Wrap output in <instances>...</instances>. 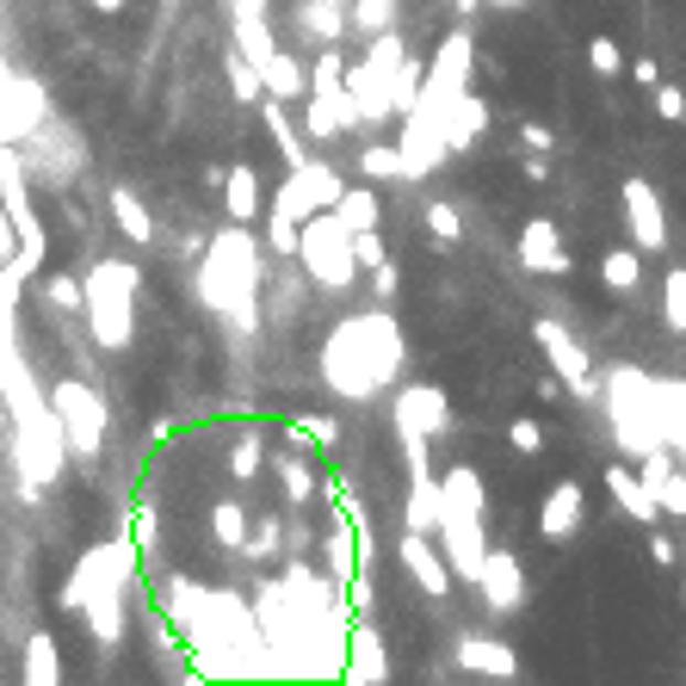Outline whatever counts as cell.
<instances>
[{"instance_id":"cell-1","label":"cell","mask_w":686,"mask_h":686,"mask_svg":"<svg viewBox=\"0 0 686 686\" xmlns=\"http://www.w3.org/2000/svg\"><path fill=\"white\" fill-rule=\"evenodd\" d=\"M254 285H260V242L248 235V223H229L211 242V260L199 266V297L229 322L254 328Z\"/></svg>"},{"instance_id":"cell-2","label":"cell","mask_w":686,"mask_h":686,"mask_svg":"<svg viewBox=\"0 0 686 686\" xmlns=\"http://www.w3.org/2000/svg\"><path fill=\"white\" fill-rule=\"evenodd\" d=\"M137 285L142 272L130 260H99L87 279H81V310H87V322H94V341L106 346V353H125L130 334H137Z\"/></svg>"},{"instance_id":"cell-3","label":"cell","mask_w":686,"mask_h":686,"mask_svg":"<svg viewBox=\"0 0 686 686\" xmlns=\"http://www.w3.org/2000/svg\"><path fill=\"white\" fill-rule=\"evenodd\" d=\"M297 260L310 266L315 285H328V291H346V285H353V272H360L353 229H346L334 211H315V217L303 223V248H297Z\"/></svg>"},{"instance_id":"cell-4","label":"cell","mask_w":686,"mask_h":686,"mask_svg":"<svg viewBox=\"0 0 686 686\" xmlns=\"http://www.w3.org/2000/svg\"><path fill=\"white\" fill-rule=\"evenodd\" d=\"M0 211L13 217V235H19L13 266L19 272H37V260H44V223L32 217V186H25V161H19L13 142H0Z\"/></svg>"},{"instance_id":"cell-5","label":"cell","mask_w":686,"mask_h":686,"mask_svg":"<svg viewBox=\"0 0 686 686\" xmlns=\"http://www.w3.org/2000/svg\"><path fill=\"white\" fill-rule=\"evenodd\" d=\"M50 408H56V421H63V439L75 458H94L99 446H106V403H99L87 384H75V377H63L56 390H50Z\"/></svg>"},{"instance_id":"cell-6","label":"cell","mask_w":686,"mask_h":686,"mask_svg":"<svg viewBox=\"0 0 686 686\" xmlns=\"http://www.w3.org/2000/svg\"><path fill=\"white\" fill-rule=\"evenodd\" d=\"M341 192H346L341 173L310 156V161H297V168H291V180L279 186V199H272V204H279V211H291L297 223H310L315 211H334V204H341Z\"/></svg>"},{"instance_id":"cell-7","label":"cell","mask_w":686,"mask_h":686,"mask_svg":"<svg viewBox=\"0 0 686 686\" xmlns=\"http://www.w3.org/2000/svg\"><path fill=\"white\" fill-rule=\"evenodd\" d=\"M353 125H365L353 87H346V81H341V87H315L310 111H303V130H310L315 142H328V137H341V130H353Z\"/></svg>"},{"instance_id":"cell-8","label":"cell","mask_w":686,"mask_h":686,"mask_svg":"<svg viewBox=\"0 0 686 686\" xmlns=\"http://www.w3.org/2000/svg\"><path fill=\"white\" fill-rule=\"evenodd\" d=\"M390 415H396V427H403V433L433 439L439 427H446V396H439V390H427V384H421V390H403V396H396V408H390Z\"/></svg>"},{"instance_id":"cell-9","label":"cell","mask_w":686,"mask_h":686,"mask_svg":"<svg viewBox=\"0 0 686 686\" xmlns=\"http://www.w3.org/2000/svg\"><path fill=\"white\" fill-rule=\"evenodd\" d=\"M260 81L272 99H310V63H297L291 50H272L260 63Z\"/></svg>"},{"instance_id":"cell-10","label":"cell","mask_w":686,"mask_h":686,"mask_svg":"<svg viewBox=\"0 0 686 686\" xmlns=\"http://www.w3.org/2000/svg\"><path fill=\"white\" fill-rule=\"evenodd\" d=\"M260 204H266V192H260V173H254V168H229V173H223V217L254 223V217H260Z\"/></svg>"},{"instance_id":"cell-11","label":"cell","mask_w":686,"mask_h":686,"mask_svg":"<svg viewBox=\"0 0 686 686\" xmlns=\"http://www.w3.org/2000/svg\"><path fill=\"white\" fill-rule=\"evenodd\" d=\"M403 562H408V576L421 581V588L433 593V600H439V593H446V588H452V569H446V557H439V550L427 545L421 532H415V538H408V545H403Z\"/></svg>"},{"instance_id":"cell-12","label":"cell","mask_w":686,"mask_h":686,"mask_svg":"<svg viewBox=\"0 0 686 686\" xmlns=\"http://www.w3.org/2000/svg\"><path fill=\"white\" fill-rule=\"evenodd\" d=\"M111 223H118L125 242H142V248L156 242V217H149V204H142L130 186H111Z\"/></svg>"},{"instance_id":"cell-13","label":"cell","mask_w":686,"mask_h":686,"mask_svg":"<svg viewBox=\"0 0 686 686\" xmlns=\"http://www.w3.org/2000/svg\"><path fill=\"white\" fill-rule=\"evenodd\" d=\"M346 19H353V0H303V32L315 44H341Z\"/></svg>"},{"instance_id":"cell-14","label":"cell","mask_w":686,"mask_h":686,"mask_svg":"<svg viewBox=\"0 0 686 686\" xmlns=\"http://www.w3.org/2000/svg\"><path fill=\"white\" fill-rule=\"evenodd\" d=\"M272 476H279V489H285V501H291V507H310V495H315V476H310V458L297 452H279L272 458Z\"/></svg>"},{"instance_id":"cell-15","label":"cell","mask_w":686,"mask_h":686,"mask_svg":"<svg viewBox=\"0 0 686 686\" xmlns=\"http://www.w3.org/2000/svg\"><path fill=\"white\" fill-rule=\"evenodd\" d=\"M476 581H483L489 607H519V569H514V557H489L483 569H476Z\"/></svg>"},{"instance_id":"cell-16","label":"cell","mask_w":686,"mask_h":686,"mask_svg":"<svg viewBox=\"0 0 686 686\" xmlns=\"http://www.w3.org/2000/svg\"><path fill=\"white\" fill-rule=\"evenodd\" d=\"M25 680L32 686L63 680V662H56V637H50V631H32V637H25Z\"/></svg>"},{"instance_id":"cell-17","label":"cell","mask_w":686,"mask_h":686,"mask_svg":"<svg viewBox=\"0 0 686 686\" xmlns=\"http://www.w3.org/2000/svg\"><path fill=\"white\" fill-rule=\"evenodd\" d=\"M235 50L242 56H254V63H266L272 56V25H266V13H235Z\"/></svg>"},{"instance_id":"cell-18","label":"cell","mask_w":686,"mask_h":686,"mask_svg":"<svg viewBox=\"0 0 686 686\" xmlns=\"http://www.w3.org/2000/svg\"><path fill=\"white\" fill-rule=\"evenodd\" d=\"M223 68H229V94L242 99V106H254V99H266V81H260V63H254V56H242V50H229V56H223Z\"/></svg>"},{"instance_id":"cell-19","label":"cell","mask_w":686,"mask_h":686,"mask_svg":"<svg viewBox=\"0 0 686 686\" xmlns=\"http://www.w3.org/2000/svg\"><path fill=\"white\" fill-rule=\"evenodd\" d=\"M211 538H217L223 550H248V514H242L235 501H217V507H211Z\"/></svg>"},{"instance_id":"cell-20","label":"cell","mask_w":686,"mask_h":686,"mask_svg":"<svg viewBox=\"0 0 686 686\" xmlns=\"http://www.w3.org/2000/svg\"><path fill=\"white\" fill-rule=\"evenodd\" d=\"M526 266H538V272H562V266H569L550 223H532V229H526Z\"/></svg>"},{"instance_id":"cell-21","label":"cell","mask_w":686,"mask_h":686,"mask_svg":"<svg viewBox=\"0 0 686 686\" xmlns=\"http://www.w3.org/2000/svg\"><path fill=\"white\" fill-rule=\"evenodd\" d=\"M360 173H365V180H372V186H377V180H396V173H403V180H408L403 142H396V149H390V142H372V149H365V156H360Z\"/></svg>"},{"instance_id":"cell-22","label":"cell","mask_w":686,"mask_h":686,"mask_svg":"<svg viewBox=\"0 0 686 686\" xmlns=\"http://www.w3.org/2000/svg\"><path fill=\"white\" fill-rule=\"evenodd\" d=\"M334 217H341L353 235H360V229H377V192H372V186H360V192H341V204H334Z\"/></svg>"},{"instance_id":"cell-23","label":"cell","mask_w":686,"mask_h":686,"mask_svg":"<svg viewBox=\"0 0 686 686\" xmlns=\"http://www.w3.org/2000/svg\"><path fill=\"white\" fill-rule=\"evenodd\" d=\"M266 248L279 254V260H291V254L303 248V223H297L291 211H279V204H272V217H266Z\"/></svg>"},{"instance_id":"cell-24","label":"cell","mask_w":686,"mask_h":686,"mask_svg":"<svg viewBox=\"0 0 686 686\" xmlns=\"http://www.w3.org/2000/svg\"><path fill=\"white\" fill-rule=\"evenodd\" d=\"M464 668H476V674H514V655L501 650V643H483V637H470L464 650Z\"/></svg>"},{"instance_id":"cell-25","label":"cell","mask_w":686,"mask_h":686,"mask_svg":"<svg viewBox=\"0 0 686 686\" xmlns=\"http://www.w3.org/2000/svg\"><path fill=\"white\" fill-rule=\"evenodd\" d=\"M37 291H44V303H50L56 315H75V310H81V279H68V272H56V279H44Z\"/></svg>"},{"instance_id":"cell-26","label":"cell","mask_w":686,"mask_h":686,"mask_svg":"<svg viewBox=\"0 0 686 686\" xmlns=\"http://www.w3.org/2000/svg\"><path fill=\"white\" fill-rule=\"evenodd\" d=\"M341 81H346V56L334 44H322V56L310 63V94L315 87H341Z\"/></svg>"},{"instance_id":"cell-27","label":"cell","mask_w":686,"mask_h":686,"mask_svg":"<svg viewBox=\"0 0 686 686\" xmlns=\"http://www.w3.org/2000/svg\"><path fill=\"white\" fill-rule=\"evenodd\" d=\"M377 637L372 631H360V637H353V668H346V680H377Z\"/></svg>"},{"instance_id":"cell-28","label":"cell","mask_w":686,"mask_h":686,"mask_svg":"<svg viewBox=\"0 0 686 686\" xmlns=\"http://www.w3.org/2000/svg\"><path fill=\"white\" fill-rule=\"evenodd\" d=\"M260 458H266L260 433H248L242 446H235V458H229V476H235V483H248V476H260Z\"/></svg>"},{"instance_id":"cell-29","label":"cell","mask_w":686,"mask_h":686,"mask_svg":"<svg viewBox=\"0 0 686 686\" xmlns=\"http://www.w3.org/2000/svg\"><path fill=\"white\" fill-rule=\"evenodd\" d=\"M390 13H396V0H353V25H365V32H390Z\"/></svg>"},{"instance_id":"cell-30","label":"cell","mask_w":686,"mask_h":686,"mask_svg":"<svg viewBox=\"0 0 686 686\" xmlns=\"http://www.w3.org/2000/svg\"><path fill=\"white\" fill-rule=\"evenodd\" d=\"M291 446H334V421H322V415L291 421Z\"/></svg>"},{"instance_id":"cell-31","label":"cell","mask_w":686,"mask_h":686,"mask_svg":"<svg viewBox=\"0 0 686 686\" xmlns=\"http://www.w3.org/2000/svg\"><path fill=\"white\" fill-rule=\"evenodd\" d=\"M427 229H433L439 242H458V211L452 204H433V211H427Z\"/></svg>"},{"instance_id":"cell-32","label":"cell","mask_w":686,"mask_h":686,"mask_svg":"<svg viewBox=\"0 0 686 686\" xmlns=\"http://www.w3.org/2000/svg\"><path fill=\"white\" fill-rule=\"evenodd\" d=\"M353 254H360V266H384V242H377V229L353 235Z\"/></svg>"},{"instance_id":"cell-33","label":"cell","mask_w":686,"mask_h":686,"mask_svg":"<svg viewBox=\"0 0 686 686\" xmlns=\"http://www.w3.org/2000/svg\"><path fill=\"white\" fill-rule=\"evenodd\" d=\"M607 285H619V291H624V285H637V260H631V254H612V260H607Z\"/></svg>"},{"instance_id":"cell-34","label":"cell","mask_w":686,"mask_h":686,"mask_svg":"<svg viewBox=\"0 0 686 686\" xmlns=\"http://www.w3.org/2000/svg\"><path fill=\"white\" fill-rule=\"evenodd\" d=\"M514 446H519V452H538V446H545V427H538V421H514Z\"/></svg>"},{"instance_id":"cell-35","label":"cell","mask_w":686,"mask_h":686,"mask_svg":"<svg viewBox=\"0 0 686 686\" xmlns=\"http://www.w3.org/2000/svg\"><path fill=\"white\" fill-rule=\"evenodd\" d=\"M130 545H142V550L156 545V514H149V507H142V514L130 519Z\"/></svg>"},{"instance_id":"cell-36","label":"cell","mask_w":686,"mask_h":686,"mask_svg":"<svg viewBox=\"0 0 686 686\" xmlns=\"http://www.w3.org/2000/svg\"><path fill=\"white\" fill-rule=\"evenodd\" d=\"M279 538H285V532L272 526V519H266V526L254 532V545H248V550H254V557H272V545H279Z\"/></svg>"},{"instance_id":"cell-37","label":"cell","mask_w":686,"mask_h":686,"mask_svg":"<svg viewBox=\"0 0 686 686\" xmlns=\"http://www.w3.org/2000/svg\"><path fill=\"white\" fill-rule=\"evenodd\" d=\"M593 63H600V75H612V68H619V50L600 37V44H593Z\"/></svg>"},{"instance_id":"cell-38","label":"cell","mask_w":686,"mask_h":686,"mask_svg":"<svg viewBox=\"0 0 686 686\" xmlns=\"http://www.w3.org/2000/svg\"><path fill=\"white\" fill-rule=\"evenodd\" d=\"M235 13H266V0H235Z\"/></svg>"}]
</instances>
